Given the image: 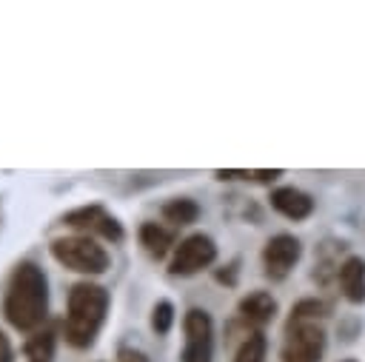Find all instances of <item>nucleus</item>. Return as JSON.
I'll return each mask as SVG.
<instances>
[{
    "label": "nucleus",
    "mask_w": 365,
    "mask_h": 362,
    "mask_svg": "<svg viewBox=\"0 0 365 362\" xmlns=\"http://www.w3.org/2000/svg\"><path fill=\"white\" fill-rule=\"evenodd\" d=\"M48 276L34 259H20L3 288L0 314L9 328L20 333H34L48 325Z\"/></svg>",
    "instance_id": "nucleus-1"
},
{
    "label": "nucleus",
    "mask_w": 365,
    "mask_h": 362,
    "mask_svg": "<svg viewBox=\"0 0 365 362\" xmlns=\"http://www.w3.org/2000/svg\"><path fill=\"white\" fill-rule=\"evenodd\" d=\"M108 308H111V291L106 285L91 279L74 282L66 296V319H63L66 345L74 351H88L108 319Z\"/></svg>",
    "instance_id": "nucleus-2"
},
{
    "label": "nucleus",
    "mask_w": 365,
    "mask_h": 362,
    "mask_svg": "<svg viewBox=\"0 0 365 362\" xmlns=\"http://www.w3.org/2000/svg\"><path fill=\"white\" fill-rule=\"evenodd\" d=\"M48 254L57 265H63L66 271L83 274L86 279L91 276H103L111 268V254L108 248L94 239V237H83V234H68V237H54L48 242Z\"/></svg>",
    "instance_id": "nucleus-3"
},
{
    "label": "nucleus",
    "mask_w": 365,
    "mask_h": 362,
    "mask_svg": "<svg viewBox=\"0 0 365 362\" xmlns=\"http://www.w3.org/2000/svg\"><path fill=\"white\" fill-rule=\"evenodd\" d=\"M63 225H68L74 234H83V237H94V239H103V242H111V245H120L125 242V228L123 222L100 202H86V205H77L71 211H66L60 217Z\"/></svg>",
    "instance_id": "nucleus-4"
},
{
    "label": "nucleus",
    "mask_w": 365,
    "mask_h": 362,
    "mask_svg": "<svg viewBox=\"0 0 365 362\" xmlns=\"http://www.w3.org/2000/svg\"><path fill=\"white\" fill-rule=\"evenodd\" d=\"M217 259V242L214 237L197 231L177 242L174 254L168 257V274L171 276H194L205 268H211Z\"/></svg>",
    "instance_id": "nucleus-5"
},
{
    "label": "nucleus",
    "mask_w": 365,
    "mask_h": 362,
    "mask_svg": "<svg viewBox=\"0 0 365 362\" xmlns=\"http://www.w3.org/2000/svg\"><path fill=\"white\" fill-rule=\"evenodd\" d=\"M185 345L180 362H214V319L205 308H191L182 316Z\"/></svg>",
    "instance_id": "nucleus-6"
},
{
    "label": "nucleus",
    "mask_w": 365,
    "mask_h": 362,
    "mask_svg": "<svg viewBox=\"0 0 365 362\" xmlns=\"http://www.w3.org/2000/svg\"><path fill=\"white\" fill-rule=\"evenodd\" d=\"M325 351V331L319 322L305 325H285V342L279 351L282 362H319Z\"/></svg>",
    "instance_id": "nucleus-7"
},
{
    "label": "nucleus",
    "mask_w": 365,
    "mask_h": 362,
    "mask_svg": "<svg viewBox=\"0 0 365 362\" xmlns=\"http://www.w3.org/2000/svg\"><path fill=\"white\" fill-rule=\"evenodd\" d=\"M302 257V242L294 234H274L262 245V268L268 279H285Z\"/></svg>",
    "instance_id": "nucleus-8"
},
{
    "label": "nucleus",
    "mask_w": 365,
    "mask_h": 362,
    "mask_svg": "<svg viewBox=\"0 0 365 362\" xmlns=\"http://www.w3.org/2000/svg\"><path fill=\"white\" fill-rule=\"evenodd\" d=\"M274 316H277V299L268 291H251L237 302V319L251 331H262Z\"/></svg>",
    "instance_id": "nucleus-9"
},
{
    "label": "nucleus",
    "mask_w": 365,
    "mask_h": 362,
    "mask_svg": "<svg viewBox=\"0 0 365 362\" xmlns=\"http://www.w3.org/2000/svg\"><path fill=\"white\" fill-rule=\"evenodd\" d=\"M137 242H140V248H143L151 259H165V257H171L174 248H177V231H174L171 225L145 219V222H140V228H137Z\"/></svg>",
    "instance_id": "nucleus-10"
},
{
    "label": "nucleus",
    "mask_w": 365,
    "mask_h": 362,
    "mask_svg": "<svg viewBox=\"0 0 365 362\" xmlns=\"http://www.w3.org/2000/svg\"><path fill=\"white\" fill-rule=\"evenodd\" d=\"M268 202H271V208H274L277 214H282L285 219H294V222L308 219V217L314 214V200H311V194H305V191H299V188H294V185H279V188H274V191L268 194Z\"/></svg>",
    "instance_id": "nucleus-11"
},
{
    "label": "nucleus",
    "mask_w": 365,
    "mask_h": 362,
    "mask_svg": "<svg viewBox=\"0 0 365 362\" xmlns=\"http://www.w3.org/2000/svg\"><path fill=\"white\" fill-rule=\"evenodd\" d=\"M336 279H339V288H342V296L354 305L365 302V259L362 257H348L339 271H336Z\"/></svg>",
    "instance_id": "nucleus-12"
},
{
    "label": "nucleus",
    "mask_w": 365,
    "mask_h": 362,
    "mask_svg": "<svg viewBox=\"0 0 365 362\" xmlns=\"http://www.w3.org/2000/svg\"><path fill=\"white\" fill-rule=\"evenodd\" d=\"M57 339H60L57 328L51 322L43 325L40 331H34V333L26 336V342H23V359L26 362H54V356H57Z\"/></svg>",
    "instance_id": "nucleus-13"
},
{
    "label": "nucleus",
    "mask_w": 365,
    "mask_h": 362,
    "mask_svg": "<svg viewBox=\"0 0 365 362\" xmlns=\"http://www.w3.org/2000/svg\"><path fill=\"white\" fill-rule=\"evenodd\" d=\"M160 214H163V219H165L171 228H182V225L197 222V217H200V205H197L191 197H171V200L163 202Z\"/></svg>",
    "instance_id": "nucleus-14"
},
{
    "label": "nucleus",
    "mask_w": 365,
    "mask_h": 362,
    "mask_svg": "<svg viewBox=\"0 0 365 362\" xmlns=\"http://www.w3.org/2000/svg\"><path fill=\"white\" fill-rule=\"evenodd\" d=\"M268 353V339L262 331H248L242 342L234 351V362H265Z\"/></svg>",
    "instance_id": "nucleus-15"
},
{
    "label": "nucleus",
    "mask_w": 365,
    "mask_h": 362,
    "mask_svg": "<svg viewBox=\"0 0 365 362\" xmlns=\"http://www.w3.org/2000/svg\"><path fill=\"white\" fill-rule=\"evenodd\" d=\"M328 314V305L322 299H299L294 308H291V316H288V325H305V322H319L322 316Z\"/></svg>",
    "instance_id": "nucleus-16"
},
{
    "label": "nucleus",
    "mask_w": 365,
    "mask_h": 362,
    "mask_svg": "<svg viewBox=\"0 0 365 362\" xmlns=\"http://www.w3.org/2000/svg\"><path fill=\"white\" fill-rule=\"evenodd\" d=\"M217 180H251V182H265L271 185L277 177H282L279 168H259V171H245V168H217Z\"/></svg>",
    "instance_id": "nucleus-17"
},
{
    "label": "nucleus",
    "mask_w": 365,
    "mask_h": 362,
    "mask_svg": "<svg viewBox=\"0 0 365 362\" xmlns=\"http://www.w3.org/2000/svg\"><path fill=\"white\" fill-rule=\"evenodd\" d=\"M148 325L157 336H165L171 328H174V302L171 299H157L151 305V316H148Z\"/></svg>",
    "instance_id": "nucleus-18"
},
{
    "label": "nucleus",
    "mask_w": 365,
    "mask_h": 362,
    "mask_svg": "<svg viewBox=\"0 0 365 362\" xmlns=\"http://www.w3.org/2000/svg\"><path fill=\"white\" fill-rule=\"evenodd\" d=\"M117 362H151L145 351L134 348V345H120L117 348Z\"/></svg>",
    "instance_id": "nucleus-19"
},
{
    "label": "nucleus",
    "mask_w": 365,
    "mask_h": 362,
    "mask_svg": "<svg viewBox=\"0 0 365 362\" xmlns=\"http://www.w3.org/2000/svg\"><path fill=\"white\" fill-rule=\"evenodd\" d=\"M237 265H240V262L234 259L231 265H222V268H217V271H214V279H217L220 285H237V271H240Z\"/></svg>",
    "instance_id": "nucleus-20"
},
{
    "label": "nucleus",
    "mask_w": 365,
    "mask_h": 362,
    "mask_svg": "<svg viewBox=\"0 0 365 362\" xmlns=\"http://www.w3.org/2000/svg\"><path fill=\"white\" fill-rule=\"evenodd\" d=\"M17 356H14V345H11V339L6 336V331L0 328V362H14Z\"/></svg>",
    "instance_id": "nucleus-21"
},
{
    "label": "nucleus",
    "mask_w": 365,
    "mask_h": 362,
    "mask_svg": "<svg viewBox=\"0 0 365 362\" xmlns=\"http://www.w3.org/2000/svg\"><path fill=\"white\" fill-rule=\"evenodd\" d=\"M345 362H354V359H345Z\"/></svg>",
    "instance_id": "nucleus-22"
}]
</instances>
